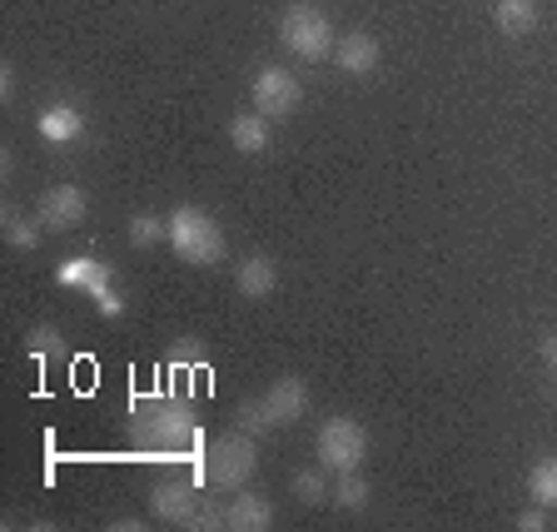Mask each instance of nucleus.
I'll list each match as a JSON object with an SVG mask.
<instances>
[{
    "mask_svg": "<svg viewBox=\"0 0 557 532\" xmlns=\"http://www.w3.org/2000/svg\"><path fill=\"white\" fill-rule=\"evenodd\" d=\"M170 249L185 264H220L224 259V230L214 214H205V209L185 205L170 214Z\"/></svg>",
    "mask_w": 557,
    "mask_h": 532,
    "instance_id": "f257e3e1",
    "label": "nucleus"
},
{
    "mask_svg": "<svg viewBox=\"0 0 557 532\" xmlns=\"http://www.w3.org/2000/svg\"><path fill=\"white\" fill-rule=\"evenodd\" d=\"M278 40L299 60H324V55H334V46H338L329 15L313 11V5H294V11L278 15Z\"/></svg>",
    "mask_w": 557,
    "mask_h": 532,
    "instance_id": "f03ea898",
    "label": "nucleus"
},
{
    "mask_svg": "<svg viewBox=\"0 0 557 532\" xmlns=\"http://www.w3.org/2000/svg\"><path fill=\"white\" fill-rule=\"evenodd\" d=\"M363 458H369V433L354 418H324L319 429V463L329 473H359Z\"/></svg>",
    "mask_w": 557,
    "mask_h": 532,
    "instance_id": "7ed1b4c3",
    "label": "nucleus"
},
{
    "mask_svg": "<svg viewBox=\"0 0 557 532\" xmlns=\"http://www.w3.org/2000/svg\"><path fill=\"white\" fill-rule=\"evenodd\" d=\"M255 463H259V453L249 443V433L244 438H214L205 448V458H199V478L214 487H239L244 478L255 473Z\"/></svg>",
    "mask_w": 557,
    "mask_h": 532,
    "instance_id": "20e7f679",
    "label": "nucleus"
},
{
    "mask_svg": "<svg viewBox=\"0 0 557 532\" xmlns=\"http://www.w3.org/2000/svg\"><path fill=\"white\" fill-rule=\"evenodd\" d=\"M249 95H255V110L259 115H269V120H289L294 110H299V100H304V90H299V81H294L284 65H264L249 81Z\"/></svg>",
    "mask_w": 557,
    "mask_h": 532,
    "instance_id": "39448f33",
    "label": "nucleus"
},
{
    "mask_svg": "<svg viewBox=\"0 0 557 532\" xmlns=\"http://www.w3.org/2000/svg\"><path fill=\"white\" fill-rule=\"evenodd\" d=\"M85 214H90V199H85V189H75V185H55V189H46V195L35 199V220L46 224L50 234L81 230Z\"/></svg>",
    "mask_w": 557,
    "mask_h": 532,
    "instance_id": "423d86ee",
    "label": "nucleus"
},
{
    "mask_svg": "<svg viewBox=\"0 0 557 532\" xmlns=\"http://www.w3.org/2000/svg\"><path fill=\"white\" fill-rule=\"evenodd\" d=\"M150 508H154V518H164V522H185V528H195L199 493L189 483H174V478H164V483H154Z\"/></svg>",
    "mask_w": 557,
    "mask_h": 532,
    "instance_id": "0eeeda50",
    "label": "nucleus"
},
{
    "mask_svg": "<svg viewBox=\"0 0 557 532\" xmlns=\"http://www.w3.org/2000/svg\"><path fill=\"white\" fill-rule=\"evenodd\" d=\"M264 408H269V418H274V429H284V423H299V418L309 413V383H304V379L269 383Z\"/></svg>",
    "mask_w": 557,
    "mask_h": 532,
    "instance_id": "6e6552de",
    "label": "nucleus"
},
{
    "mask_svg": "<svg viewBox=\"0 0 557 532\" xmlns=\"http://www.w3.org/2000/svg\"><path fill=\"white\" fill-rule=\"evenodd\" d=\"M35 135L46 139V145H75V139L85 135V115L75 110V104H46L40 115H35Z\"/></svg>",
    "mask_w": 557,
    "mask_h": 532,
    "instance_id": "1a4fd4ad",
    "label": "nucleus"
},
{
    "mask_svg": "<svg viewBox=\"0 0 557 532\" xmlns=\"http://www.w3.org/2000/svg\"><path fill=\"white\" fill-rule=\"evenodd\" d=\"M224 528L230 532H269L274 528V503L264 493H239V498L224 508Z\"/></svg>",
    "mask_w": 557,
    "mask_h": 532,
    "instance_id": "9d476101",
    "label": "nucleus"
},
{
    "mask_svg": "<svg viewBox=\"0 0 557 532\" xmlns=\"http://www.w3.org/2000/svg\"><path fill=\"white\" fill-rule=\"evenodd\" d=\"M334 60H338V70H348V75H373V70H379V40L363 30L338 35Z\"/></svg>",
    "mask_w": 557,
    "mask_h": 532,
    "instance_id": "9b49d317",
    "label": "nucleus"
},
{
    "mask_svg": "<svg viewBox=\"0 0 557 532\" xmlns=\"http://www.w3.org/2000/svg\"><path fill=\"white\" fill-rule=\"evenodd\" d=\"M278 284V269L269 255H249L239 259V269H234V289L244 294V299H269Z\"/></svg>",
    "mask_w": 557,
    "mask_h": 532,
    "instance_id": "f8f14e48",
    "label": "nucleus"
},
{
    "mask_svg": "<svg viewBox=\"0 0 557 532\" xmlns=\"http://www.w3.org/2000/svg\"><path fill=\"white\" fill-rule=\"evenodd\" d=\"M230 145L239 154H264L269 150V115H259V110H239V115L230 120Z\"/></svg>",
    "mask_w": 557,
    "mask_h": 532,
    "instance_id": "ddd939ff",
    "label": "nucleus"
},
{
    "mask_svg": "<svg viewBox=\"0 0 557 532\" xmlns=\"http://www.w3.org/2000/svg\"><path fill=\"white\" fill-rule=\"evenodd\" d=\"M493 25L512 40L537 30V0H493Z\"/></svg>",
    "mask_w": 557,
    "mask_h": 532,
    "instance_id": "4468645a",
    "label": "nucleus"
},
{
    "mask_svg": "<svg viewBox=\"0 0 557 532\" xmlns=\"http://www.w3.org/2000/svg\"><path fill=\"white\" fill-rule=\"evenodd\" d=\"M60 284H65V289L104 294L110 289V269H104L100 259H70V264H60Z\"/></svg>",
    "mask_w": 557,
    "mask_h": 532,
    "instance_id": "2eb2a0df",
    "label": "nucleus"
},
{
    "mask_svg": "<svg viewBox=\"0 0 557 532\" xmlns=\"http://www.w3.org/2000/svg\"><path fill=\"white\" fill-rule=\"evenodd\" d=\"M0 230H5V244H11V249H25V255H30L35 244H40V234H46V224L35 220V214H21V209H5V214H0Z\"/></svg>",
    "mask_w": 557,
    "mask_h": 532,
    "instance_id": "dca6fc26",
    "label": "nucleus"
},
{
    "mask_svg": "<svg viewBox=\"0 0 557 532\" xmlns=\"http://www.w3.org/2000/svg\"><path fill=\"white\" fill-rule=\"evenodd\" d=\"M294 498L309 503V508H319V503L334 498V487L324 483V463H319V468H299V473H294Z\"/></svg>",
    "mask_w": 557,
    "mask_h": 532,
    "instance_id": "f3484780",
    "label": "nucleus"
},
{
    "mask_svg": "<svg viewBox=\"0 0 557 532\" xmlns=\"http://www.w3.org/2000/svg\"><path fill=\"white\" fill-rule=\"evenodd\" d=\"M528 493H533L537 508H557V458H543L528 473Z\"/></svg>",
    "mask_w": 557,
    "mask_h": 532,
    "instance_id": "a211bd4d",
    "label": "nucleus"
},
{
    "mask_svg": "<svg viewBox=\"0 0 557 532\" xmlns=\"http://www.w3.org/2000/svg\"><path fill=\"white\" fill-rule=\"evenodd\" d=\"M160 239H170V220H160V214H135L129 220V244L135 249H154Z\"/></svg>",
    "mask_w": 557,
    "mask_h": 532,
    "instance_id": "6ab92c4d",
    "label": "nucleus"
},
{
    "mask_svg": "<svg viewBox=\"0 0 557 532\" xmlns=\"http://www.w3.org/2000/svg\"><path fill=\"white\" fill-rule=\"evenodd\" d=\"M369 498H373V487H369V478H354V473H338V483H334V503L338 508H369Z\"/></svg>",
    "mask_w": 557,
    "mask_h": 532,
    "instance_id": "aec40b11",
    "label": "nucleus"
},
{
    "mask_svg": "<svg viewBox=\"0 0 557 532\" xmlns=\"http://www.w3.org/2000/svg\"><path fill=\"white\" fill-rule=\"evenodd\" d=\"M239 429L249 433V438H264V433H274V418H269L264 398H244V404H239Z\"/></svg>",
    "mask_w": 557,
    "mask_h": 532,
    "instance_id": "412c9836",
    "label": "nucleus"
},
{
    "mask_svg": "<svg viewBox=\"0 0 557 532\" xmlns=\"http://www.w3.org/2000/svg\"><path fill=\"white\" fill-rule=\"evenodd\" d=\"M30 354H35V359H65V334H60V329H50V324L30 329Z\"/></svg>",
    "mask_w": 557,
    "mask_h": 532,
    "instance_id": "4be33fe9",
    "label": "nucleus"
},
{
    "mask_svg": "<svg viewBox=\"0 0 557 532\" xmlns=\"http://www.w3.org/2000/svg\"><path fill=\"white\" fill-rule=\"evenodd\" d=\"M164 359H170V369H174V373H189L199 359H205V344H199V338H180V344H174L170 354H164Z\"/></svg>",
    "mask_w": 557,
    "mask_h": 532,
    "instance_id": "5701e85b",
    "label": "nucleus"
},
{
    "mask_svg": "<svg viewBox=\"0 0 557 532\" xmlns=\"http://www.w3.org/2000/svg\"><path fill=\"white\" fill-rule=\"evenodd\" d=\"M224 508H230V503H199V518H195V528H224Z\"/></svg>",
    "mask_w": 557,
    "mask_h": 532,
    "instance_id": "b1692460",
    "label": "nucleus"
},
{
    "mask_svg": "<svg viewBox=\"0 0 557 532\" xmlns=\"http://www.w3.org/2000/svg\"><path fill=\"white\" fill-rule=\"evenodd\" d=\"M518 528H528V532H543L547 528V518H543V508H533V512H522V518H512Z\"/></svg>",
    "mask_w": 557,
    "mask_h": 532,
    "instance_id": "393cba45",
    "label": "nucleus"
},
{
    "mask_svg": "<svg viewBox=\"0 0 557 532\" xmlns=\"http://www.w3.org/2000/svg\"><path fill=\"white\" fill-rule=\"evenodd\" d=\"M95 299H100V309H104V313H120V309H125V299H120V294H115V289H104V294H95Z\"/></svg>",
    "mask_w": 557,
    "mask_h": 532,
    "instance_id": "a878e982",
    "label": "nucleus"
},
{
    "mask_svg": "<svg viewBox=\"0 0 557 532\" xmlns=\"http://www.w3.org/2000/svg\"><path fill=\"white\" fill-rule=\"evenodd\" d=\"M11 95H15V70L0 65V100H11Z\"/></svg>",
    "mask_w": 557,
    "mask_h": 532,
    "instance_id": "bb28decb",
    "label": "nucleus"
},
{
    "mask_svg": "<svg viewBox=\"0 0 557 532\" xmlns=\"http://www.w3.org/2000/svg\"><path fill=\"white\" fill-rule=\"evenodd\" d=\"M543 359H547V369L557 373V334H547V338H543Z\"/></svg>",
    "mask_w": 557,
    "mask_h": 532,
    "instance_id": "cd10ccee",
    "label": "nucleus"
}]
</instances>
